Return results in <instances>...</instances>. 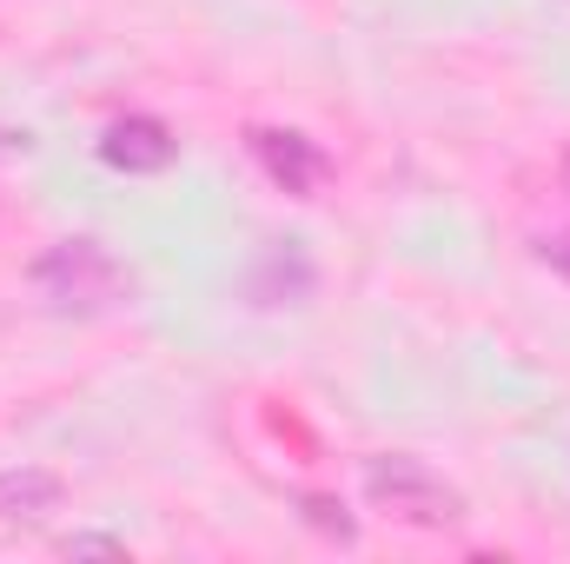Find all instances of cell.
I'll list each match as a JSON object with an SVG mask.
<instances>
[{"label":"cell","instance_id":"6","mask_svg":"<svg viewBox=\"0 0 570 564\" xmlns=\"http://www.w3.org/2000/svg\"><path fill=\"white\" fill-rule=\"evenodd\" d=\"M298 512H305V525H312V532H325V538H338V545H358V518H352L338 498L305 492V498H298Z\"/></svg>","mask_w":570,"mask_h":564},{"label":"cell","instance_id":"8","mask_svg":"<svg viewBox=\"0 0 570 564\" xmlns=\"http://www.w3.org/2000/svg\"><path fill=\"white\" fill-rule=\"evenodd\" d=\"M531 253H538V266H551V273H558V280L570 285V233H544V240H538Z\"/></svg>","mask_w":570,"mask_h":564},{"label":"cell","instance_id":"5","mask_svg":"<svg viewBox=\"0 0 570 564\" xmlns=\"http://www.w3.org/2000/svg\"><path fill=\"white\" fill-rule=\"evenodd\" d=\"M60 505H67L60 471H47V465H7L0 471V532H40Z\"/></svg>","mask_w":570,"mask_h":564},{"label":"cell","instance_id":"3","mask_svg":"<svg viewBox=\"0 0 570 564\" xmlns=\"http://www.w3.org/2000/svg\"><path fill=\"white\" fill-rule=\"evenodd\" d=\"M246 153L266 166V179L292 193V200H318V186H325V173H332V159H325V146L305 140L298 127H246Z\"/></svg>","mask_w":570,"mask_h":564},{"label":"cell","instance_id":"1","mask_svg":"<svg viewBox=\"0 0 570 564\" xmlns=\"http://www.w3.org/2000/svg\"><path fill=\"white\" fill-rule=\"evenodd\" d=\"M27 285H33V299H40L47 312H60V319H107V312H120V305L134 299V273L120 266V253L100 246V240H87V233L53 240V246L27 266Z\"/></svg>","mask_w":570,"mask_h":564},{"label":"cell","instance_id":"7","mask_svg":"<svg viewBox=\"0 0 570 564\" xmlns=\"http://www.w3.org/2000/svg\"><path fill=\"white\" fill-rule=\"evenodd\" d=\"M53 552L60 558H127V538H114V532H67Z\"/></svg>","mask_w":570,"mask_h":564},{"label":"cell","instance_id":"9","mask_svg":"<svg viewBox=\"0 0 570 564\" xmlns=\"http://www.w3.org/2000/svg\"><path fill=\"white\" fill-rule=\"evenodd\" d=\"M564 186H570V159H564Z\"/></svg>","mask_w":570,"mask_h":564},{"label":"cell","instance_id":"4","mask_svg":"<svg viewBox=\"0 0 570 564\" xmlns=\"http://www.w3.org/2000/svg\"><path fill=\"white\" fill-rule=\"evenodd\" d=\"M100 159H107L114 173H127V179H153V173H166V166L179 159V140H173V127L153 120V114H120V120L100 134Z\"/></svg>","mask_w":570,"mask_h":564},{"label":"cell","instance_id":"2","mask_svg":"<svg viewBox=\"0 0 570 564\" xmlns=\"http://www.w3.org/2000/svg\"><path fill=\"white\" fill-rule=\"evenodd\" d=\"M358 492L372 498V512H385L399 525H419V532H451V525L471 518L464 492L412 451H372L358 465Z\"/></svg>","mask_w":570,"mask_h":564}]
</instances>
